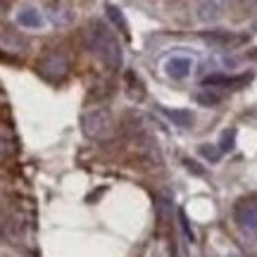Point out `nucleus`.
I'll return each mask as SVG.
<instances>
[{"label": "nucleus", "mask_w": 257, "mask_h": 257, "mask_svg": "<svg viewBox=\"0 0 257 257\" xmlns=\"http://www.w3.org/2000/svg\"><path fill=\"white\" fill-rule=\"evenodd\" d=\"M88 48L107 67H112V69H119L121 67V46L107 24L93 22L91 29H88Z\"/></svg>", "instance_id": "obj_1"}, {"label": "nucleus", "mask_w": 257, "mask_h": 257, "mask_svg": "<svg viewBox=\"0 0 257 257\" xmlns=\"http://www.w3.org/2000/svg\"><path fill=\"white\" fill-rule=\"evenodd\" d=\"M83 134L93 141H105L107 136H112V117L107 110H93L86 112L81 117Z\"/></svg>", "instance_id": "obj_2"}, {"label": "nucleus", "mask_w": 257, "mask_h": 257, "mask_svg": "<svg viewBox=\"0 0 257 257\" xmlns=\"http://www.w3.org/2000/svg\"><path fill=\"white\" fill-rule=\"evenodd\" d=\"M233 217H236L240 229L257 236V200H252V198L238 200V205L233 207Z\"/></svg>", "instance_id": "obj_3"}, {"label": "nucleus", "mask_w": 257, "mask_h": 257, "mask_svg": "<svg viewBox=\"0 0 257 257\" xmlns=\"http://www.w3.org/2000/svg\"><path fill=\"white\" fill-rule=\"evenodd\" d=\"M193 67H195L193 57L174 55L165 62V74L169 76V79H174V81H184V79H188V76L193 74Z\"/></svg>", "instance_id": "obj_4"}, {"label": "nucleus", "mask_w": 257, "mask_h": 257, "mask_svg": "<svg viewBox=\"0 0 257 257\" xmlns=\"http://www.w3.org/2000/svg\"><path fill=\"white\" fill-rule=\"evenodd\" d=\"M48 19L55 24V27H64L74 19V12L69 5H62V3H50L48 5Z\"/></svg>", "instance_id": "obj_5"}, {"label": "nucleus", "mask_w": 257, "mask_h": 257, "mask_svg": "<svg viewBox=\"0 0 257 257\" xmlns=\"http://www.w3.org/2000/svg\"><path fill=\"white\" fill-rule=\"evenodd\" d=\"M17 24L24 29H41L43 27V15L36 8H22L17 12Z\"/></svg>", "instance_id": "obj_6"}, {"label": "nucleus", "mask_w": 257, "mask_h": 257, "mask_svg": "<svg viewBox=\"0 0 257 257\" xmlns=\"http://www.w3.org/2000/svg\"><path fill=\"white\" fill-rule=\"evenodd\" d=\"M41 69H43V74H48V76H53V79H57V76H62V74L67 72V60H64L62 55H57V53H53V55H48L46 60H43V64H41Z\"/></svg>", "instance_id": "obj_7"}, {"label": "nucleus", "mask_w": 257, "mask_h": 257, "mask_svg": "<svg viewBox=\"0 0 257 257\" xmlns=\"http://www.w3.org/2000/svg\"><path fill=\"white\" fill-rule=\"evenodd\" d=\"M221 12H224V5H219V3H200L198 5L200 22H217V19H221Z\"/></svg>", "instance_id": "obj_8"}, {"label": "nucleus", "mask_w": 257, "mask_h": 257, "mask_svg": "<svg viewBox=\"0 0 257 257\" xmlns=\"http://www.w3.org/2000/svg\"><path fill=\"white\" fill-rule=\"evenodd\" d=\"M162 112H165V117H169V119L174 121L176 126H191L193 121H195V117H193V112L188 110H172V107H162Z\"/></svg>", "instance_id": "obj_9"}, {"label": "nucleus", "mask_w": 257, "mask_h": 257, "mask_svg": "<svg viewBox=\"0 0 257 257\" xmlns=\"http://www.w3.org/2000/svg\"><path fill=\"white\" fill-rule=\"evenodd\" d=\"M105 12H107V19H110L112 24L119 29L121 34H126V38H128V24H126V19H124V15L119 12V8L117 5H105Z\"/></svg>", "instance_id": "obj_10"}, {"label": "nucleus", "mask_w": 257, "mask_h": 257, "mask_svg": "<svg viewBox=\"0 0 257 257\" xmlns=\"http://www.w3.org/2000/svg\"><path fill=\"white\" fill-rule=\"evenodd\" d=\"M233 146H236V131L233 128H229V131H224L219 138V153H231L233 150Z\"/></svg>", "instance_id": "obj_11"}, {"label": "nucleus", "mask_w": 257, "mask_h": 257, "mask_svg": "<svg viewBox=\"0 0 257 257\" xmlns=\"http://www.w3.org/2000/svg\"><path fill=\"white\" fill-rule=\"evenodd\" d=\"M198 102H200L202 107H214V105L221 102V98L212 91H202V93H198Z\"/></svg>", "instance_id": "obj_12"}, {"label": "nucleus", "mask_w": 257, "mask_h": 257, "mask_svg": "<svg viewBox=\"0 0 257 257\" xmlns=\"http://www.w3.org/2000/svg\"><path fill=\"white\" fill-rule=\"evenodd\" d=\"M200 155L207 160V162H217L221 157V153H219V148H214V146H210V143H205V146H200Z\"/></svg>", "instance_id": "obj_13"}, {"label": "nucleus", "mask_w": 257, "mask_h": 257, "mask_svg": "<svg viewBox=\"0 0 257 257\" xmlns=\"http://www.w3.org/2000/svg\"><path fill=\"white\" fill-rule=\"evenodd\" d=\"M202 38H205V41H214V43H226V41H231V34L229 31H214V34H212V31H205Z\"/></svg>", "instance_id": "obj_14"}, {"label": "nucleus", "mask_w": 257, "mask_h": 257, "mask_svg": "<svg viewBox=\"0 0 257 257\" xmlns=\"http://www.w3.org/2000/svg\"><path fill=\"white\" fill-rule=\"evenodd\" d=\"M179 221H181V231H184L188 240H193V231H191V224H188V217H186L184 212H179Z\"/></svg>", "instance_id": "obj_15"}, {"label": "nucleus", "mask_w": 257, "mask_h": 257, "mask_svg": "<svg viewBox=\"0 0 257 257\" xmlns=\"http://www.w3.org/2000/svg\"><path fill=\"white\" fill-rule=\"evenodd\" d=\"M184 165L186 167H188V169H191V172H193V174H205V169H198V167H195V162H193V160H184Z\"/></svg>", "instance_id": "obj_16"}, {"label": "nucleus", "mask_w": 257, "mask_h": 257, "mask_svg": "<svg viewBox=\"0 0 257 257\" xmlns=\"http://www.w3.org/2000/svg\"><path fill=\"white\" fill-rule=\"evenodd\" d=\"M0 157H3V143H0Z\"/></svg>", "instance_id": "obj_17"}, {"label": "nucleus", "mask_w": 257, "mask_h": 257, "mask_svg": "<svg viewBox=\"0 0 257 257\" xmlns=\"http://www.w3.org/2000/svg\"><path fill=\"white\" fill-rule=\"evenodd\" d=\"M252 29H255V31H257V22H255V24H252Z\"/></svg>", "instance_id": "obj_18"}, {"label": "nucleus", "mask_w": 257, "mask_h": 257, "mask_svg": "<svg viewBox=\"0 0 257 257\" xmlns=\"http://www.w3.org/2000/svg\"><path fill=\"white\" fill-rule=\"evenodd\" d=\"M0 10H3V3H0Z\"/></svg>", "instance_id": "obj_19"}]
</instances>
